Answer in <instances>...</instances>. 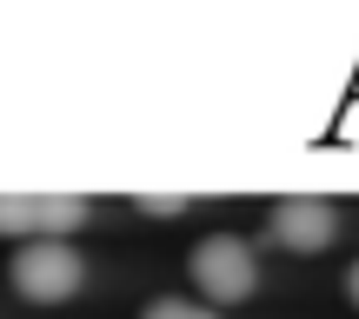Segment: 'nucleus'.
Listing matches in <instances>:
<instances>
[{"label": "nucleus", "mask_w": 359, "mask_h": 319, "mask_svg": "<svg viewBox=\"0 0 359 319\" xmlns=\"http://www.w3.org/2000/svg\"><path fill=\"white\" fill-rule=\"evenodd\" d=\"M333 233H339V206L320 193H286L273 206V240L293 253H320V246H333Z\"/></svg>", "instance_id": "20e7f679"}, {"label": "nucleus", "mask_w": 359, "mask_h": 319, "mask_svg": "<svg viewBox=\"0 0 359 319\" xmlns=\"http://www.w3.org/2000/svg\"><path fill=\"white\" fill-rule=\"evenodd\" d=\"M140 319H219V313H213V306H200V299H173V293H167V299H154Z\"/></svg>", "instance_id": "39448f33"}, {"label": "nucleus", "mask_w": 359, "mask_h": 319, "mask_svg": "<svg viewBox=\"0 0 359 319\" xmlns=\"http://www.w3.org/2000/svg\"><path fill=\"white\" fill-rule=\"evenodd\" d=\"M346 299H353V306H359V259H353V266H346Z\"/></svg>", "instance_id": "0eeeda50"}, {"label": "nucleus", "mask_w": 359, "mask_h": 319, "mask_svg": "<svg viewBox=\"0 0 359 319\" xmlns=\"http://www.w3.org/2000/svg\"><path fill=\"white\" fill-rule=\"evenodd\" d=\"M80 280H87V259L67 240H20V253H13V293L20 299L60 306V299L80 293Z\"/></svg>", "instance_id": "f03ea898"}, {"label": "nucleus", "mask_w": 359, "mask_h": 319, "mask_svg": "<svg viewBox=\"0 0 359 319\" xmlns=\"http://www.w3.org/2000/svg\"><path fill=\"white\" fill-rule=\"evenodd\" d=\"M187 266H193V286H200L206 306H233V299H246L259 286V259L240 233H206Z\"/></svg>", "instance_id": "f257e3e1"}, {"label": "nucleus", "mask_w": 359, "mask_h": 319, "mask_svg": "<svg viewBox=\"0 0 359 319\" xmlns=\"http://www.w3.org/2000/svg\"><path fill=\"white\" fill-rule=\"evenodd\" d=\"M133 206H140V213H154V219H173L180 206H193L187 193H133Z\"/></svg>", "instance_id": "423d86ee"}, {"label": "nucleus", "mask_w": 359, "mask_h": 319, "mask_svg": "<svg viewBox=\"0 0 359 319\" xmlns=\"http://www.w3.org/2000/svg\"><path fill=\"white\" fill-rule=\"evenodd\" d=\"M80 219H87L80 193H0V233L20 240H67Z\"/></svg>", "instance_id": "7ed1b4c3"}]
</instances>
